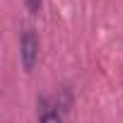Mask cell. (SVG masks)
I'll return each instance as SVG.
<instances>
[{
	"label": "cell",
	"instance_id": "1",
	"mask_svg": "<svg viewBox=\"0 0 123 123\" xmlns=\"http://www.w3.org/2000/svg\"><path fill=\"white\" fill-rule=\"evenodd\" d=\"M19 60H22V68L27 73L34 70L36 60H39V39L34 34V29H24L22 39H19Z\"/></svg>",
	"mask_w": 123,
	"mask_h": 123
},
{
	"label": "cell",
	"instance_id": "2",
	"mask_svg": "<svg viewBox=\"0 0 123 123\" xmlns=\"http://www.w3.org/2000/svg\"><path fill=\"white\" fill-rule=\"evenodd\" d=\"M41 123H63V118H60L55 111H43V116H41Z\"/></svg>",
	"mask_w": 123,
	"mask_h": 123
},
{
	"label": "cell",
	"instance_id": "3",
	"mask_svg": "<svg viewBox=\"0 0 123 123\" xmlns=\"http://www.w3.org/2000/svg\"><path fill=\"white\" fill-rule=\"evenodd\" d=\"M24 3H27V7H29L31 15H39V10H41V0H24Z\"/></svg>",
	"mask_w": 123,
	"mask_h": 123
}]
</instances>
